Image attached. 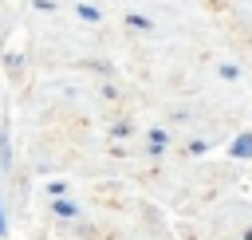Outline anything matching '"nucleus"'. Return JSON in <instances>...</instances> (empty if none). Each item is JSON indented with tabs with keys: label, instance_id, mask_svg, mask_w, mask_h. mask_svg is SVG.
<instances>
[{
	"label": "nucleus",
	"instance_id": "2",
	"mask_svg": "<svg viewBox=\"0 0 252 240\" xmlns=\"http://www.w3.org/2000/svg\"><path fill=\"white\" fill-rule=\"evenodd\" d=\"M79 16H83V20H98V12H94L91 4H79Z\"/></svg>",
	"mask_w": 252,
	"mask_h": 240
},
{
	"label": "nucleus",
	"instance_id": "3",
	"mask_svg": "<svg viewBox=\"0 0 252 240\" xmlns=\"http://www.w3.org/2000/svg\"><path fill=\"white\" fill-rule=\"evenodd\" d=\"M150 146H154V150H161V146H165V134H161V130H154V134H150Z\"/></svg>",
	"mask_w": 252,
	"mask_h": 240
},
{
	"label": "nucleus",
	"instance_id": "1",
	"mask_svg": "<svg viewBox=\"0 0 252 240\" xmlns=\"http://www.w3.org/2000/svg\"><path fill=\"white\" fill-rule=\"evenodd\" d=\"M232 153H236V157H248V153H252V134H240L236 146H232Z\"/></svg>",
	"mask_w": 252,
	"mask_h": 240
},
{
	"label": "nucleus",
	"instance_id": "4",
	"mask_svg": "<svg viewBox=\"0 0 252 240\" xmlns=\"http://www.w3.org/2000/svg\"><path fill=\"white\" fill-rule=\"evenodd\" d=\"M0 236H4V212H0Z\"/></svg>",
	"mask_w": 252,
	"mask_h": 240
}]
</instances>
